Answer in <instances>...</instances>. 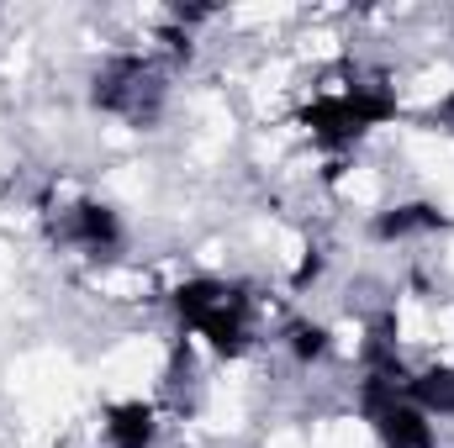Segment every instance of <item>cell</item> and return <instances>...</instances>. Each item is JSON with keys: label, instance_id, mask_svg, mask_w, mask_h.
<instances>
[{"label": "cell", "instance_id": "obj_1", "mask_svg": "<svg viewBox=\"0 0 454 448\" xmlns=\"http://www.w3.org/2000/svg\"><path fill=\"white\" fill-rule=\"evenodd\" d=\"M391 116V101L370 85H354L348 96H333V101H317L307 112V127L323 137V143H354L359 132H370L375 121Z\"/></svg>", "mask_w": 454, "mask_h": 448}, {"label": "cell", "instance_id": "obj_2", "mask_svg": "<svg viewBox=\"0 0 454 448\" xmlns=\"http://www.w3.org/2000/svg\"><path fill=\"white\" fill-rule=\"evenodd\" d=\"M370 417H375V428H380L386 448H434V428H428V417H423L418 406L386 401V406H375Z\"/></svg>", "mask_w": 454, "mask_h": 448}, {"label": "cell", "instance_id": "obj_3", "mask_svg": "<svg viewBox=\"0 0 454 448\" xmlns=\"http://www.w3.org/2000/svg\"><path fill=\"white\" fill-rule=\"evenodd\" d=\"M74 237H80L96 259H106V253H116V243H121V222H116L112 206L85 201V206H74Z\"/></svg>", "mask_w": 454, "mask_h": 448}, {"label": "cell", "instance_id": "obj_4", "mask_svg": "<svg viewBox=\"0 0 454 448\" xmlns=\"http://www.w3.org/2000/svg\"><path fill=\"white\" fill-rule=\"evenodd\" d=\"M407 390L423 417H454V369H423L418 380H407Z\"/></svg>", "mask_w": 454, "mask_h": 448}, {"label": "cell", "instance_id": "obj_5", "mask_svg": "<svg viewBox=\"0 0 454 448\" xmlns=\"http://www.w3.org/2000/svg\"><path fill=\"white\" fill-rule=\"evenodd\" d=\"M106 438H112V448H148L153 444V412L143 401L116 406L112 422H106Z\"/></svg>", "mask_w": 454, "mask_h": 448}, {"label": "cell", "instance_id": "obj_6", "mask_svg": "<svg viewBox=\"0 0 454 448\" xmlns=\"http://www.w3.org/2000/svg\"><path fill=\"white\" fill-rule=\"evenodd\" d=\"M434 227H444L439 206H423V201H412V206H396V212H386V217L375 222V237H412V232H434Z\"/></svg>", "mask_w": 454, "mask_h": 448}, {"label": "cell", "instance_id": "obj_7", "mask_svg": "<svg viewBox=\"0 0 454 448\" xmlns=\"http://www.w3.org/2000/svg\"><path fill=\"white\" fill-rule=\"evenodd\" d=\"M291 348H296V359H301V364H312V359H323V353H328V333L301 322V328L291 333Z\"/></svg>", "mask_w": 454, "mask_h": 448}, {"label": "cell", "instance_id": "obj_8", "mask_svg": "<svg viewBox=\"0 0 454 448\" xmlns=\"http://www.w3.org/2000/svg\"><path fill=\"white\" fill-rule=\"evenodd\" d=\"M439 121H444V127H454V96L444 101V106H439Z\"/></svg>", "mask_w": 454, "mask_h": 448}]
</instances>
